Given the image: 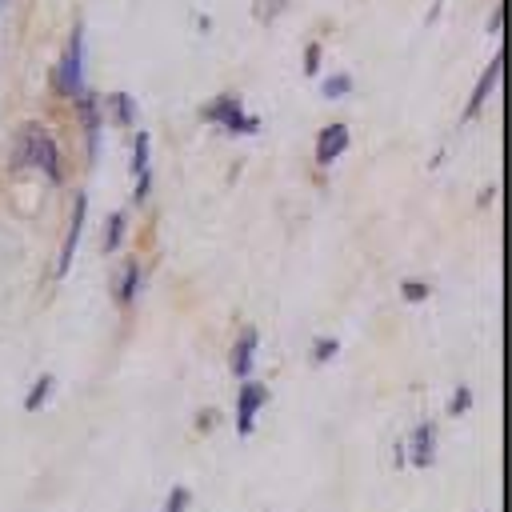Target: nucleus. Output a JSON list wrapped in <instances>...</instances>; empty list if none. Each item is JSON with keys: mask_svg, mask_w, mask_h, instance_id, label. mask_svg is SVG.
Returning a JSON list of instances; mask_svg holds the SVG:
<instances>
[{"mask_svg": "<svg viewBox=\"0 0 512 512\" xmlns=\"http://www.w3.org/2000/svg\"><path fill=\"white\" fill-rule=\"evenodd\" d=\"M184 504H188V488H180V484H176V488L168 492V504H164V512H184Z\"/></svg>", "mask_w": 512, "mask_h": 512, "instance_id": "nucleus-18", "label": "nucleus"}, {"mask_svg": "<svg viewBox=\"0 0 512 512\" xmlns=\"http://www.w3.org/2000/svg\"><path fill=\"white\" fill-rule=\"evenodd\" d=\"M432 424H420L416 432H412V464L416 468H428L432 464Z\"/></svg>", "mask_w": 512, "mask_h": 512, "instance_id": "nucleus-10", "label": "nucleus"}, {"mask_svg": "<svg viewBox=\"0 0 512 512\" xmlns=\"http://www.w3.org/2000/svg\"><path fill=\"white\" fill-rule=\"evenodd\" d=\"M344 92H352V76H332V80H324V96H328V100H336V96H344Z\"/></svg>", "mask_w": 512, "mask_h": 512, "instance_id": "nucleus-16", "label": "nucleus"}, {"mask_svg": "<svg viewBox=\"0 0 512 512\" xmlns=\"http://www.w3.org/2000/svg\"><path fill=\"white\" fill-rule=\"evenodd\" d=\"M468 404H472V392H468V388H456V400H452V416H460Z\"/></svg>", "mask_w": 512, "mask_h": 512, "instance_id": "nucleus-21", "label": "nucleus"}, {"mask_svg": "<svg viewBox=\"0 0 512 512\" xmlns=\"http://www.w3.org/2000/svg\"><path fill=\"white\" fill-rule=\"evenodd\" d=\"M12 164H16V168H24V164H40V168H44V176H48L52 184H60V156H56L52 136H48L40 124H28V128L16 136Z\"/></svg>", "mask_w": 512, "mask_h": 512, "instance_id": "nucleus-1", "label": "nucleus"}, {"mask_svg": "<svg viewBox=\"0 0 512 512\" xmlns=\"http://www.w3.org/2000/svg\"><path fill=\"white\" fill-rule=\"evenodd\" d=\"M344 148H348V128H344V124H328V128L316 136V164H332Z\"/></svg>", "mask_w": 512, "mask_h": 512, "instance_id": "nucleus-6", "label": "nucleus"}, {"mask_svg": "<svg viewBox=\"0 0 512 512\" xmlns=\"http://www.w3.org/2000/svg\"><path fill=\"white\" fill-rule=\"evenodd\" d=\"M256 340H260V336H256L252 328L236 340V348H232V372H236V376H248V368H252V352H256Z\"/></svg>", "mask_w": 512, "mask_h": 512, "instance_id": "nucleus-9", "label": "nucleus"}, {"mask_svg": "<svg viewBox=\"0 0 512 512\" xmlns=\"http://www.w3.org/2000/svg\"><path fill=\"white\" fill-rule=\"evenodd\" d=\"M400 292H404V300H424V296H428V284H420V280H404Z\"/></svg>", "mask_w": 512, "mask_h": 512, "instance_id": "nucleus-20", "label": "nucleus"}, {"mask_svg": "<svg viewBox=\"0 0 512 512\" xmlns=\"http://www.w3.org/2000/svg\"><path fill=\"white\" fill-rule=\"evenodd\" d=\"M264 404V384H244L240 388V400H236V432L248 436L252 432V420H256V408Z\"/></svg>", "mask_w": 512, "mask_h": 512, "instance_id": "nucleus-5", "label": "nucleus"}, {"mask_svg": "<svg viewBox=\"0 0 512 512\" xmlns=\"http://www.w3.org/2000/svg\"><path fill=\"white\" fill-rule=\"evenodd\" d=\"M52 84H56V92H64V96H76V92H80V84H84V24L72 28L68 48H64L60 64L52 68Z\"/></svg>", "mask_w": 512, "mask_h": 512, "instance_id": "nucleus-2", "label": "nucleus"}, {"mask_svg": "<svg viewBox=\"0 0 512 512\" xmlns=\"http://www.w3.org/2000/svg\"><path fill=\"white\" fill-rule=\"evenodd\" d=\"M80 116H84V136H88V156H92V164H96V156H100V104H96V100H84V108H80Z\"/></svg>", "mask_w": 512, "mask_h": 512, "instance_id": "nucleus-8", "label": "nucleus"}, {"mask_svg": "<svg viewBox=\"0 0 512 512\" xmlns=\"http://www.w3.org/2000/svg\"><path fill=\"white\" fill-rule=\"evenodd\" d=\"M112 112H116V124H132V120H136V108H132V96H124V92H116V96H112Z\"/></svg>", "mask_w": 512, "mask_h": 512, "instance_id": "nucleus-14", "label": "nucleus"}, {"mask_svg": "<svg viewBox=\"0 0 512 512\" xmlns=\"http://www.w3.org/2000/svg\"><path fill=\"white\" fill-rule=\"evenodd\" d=\"M204 120L224 124L228 132H256V128H260L256 116H240V100H236V96H220V100H212V104L204 108Z\"/></svg>", "mask_w": 512, "mask_h": 512, "instance_id": "nucleus-3", "label": "nucleus"}, {"mask_svg": "<svg viewBox=\"0 0 512 512\" xmlns=\"http://www.w3.org/2000/svg\"><path fill=\"white\" fill-rule=\"evenodd\" d=\"M496 76H500V56L484 68V76H480V84L472 88V96H468V108H464V116H476L480 112V104L488 100V92H492V84H496Z\"/></svg>", "mask_w": 512, "mask_h": 512, "instance_id": "nucleus-7", "label": "nucleus"}, {"mask_svg": "<svg viewBox=\"0 0 512 512\" xmlns=\"http://www.w3.org/2000/svg\"><path fill=\"white\" fill-rule=\"evenodd\" d=\"M132 172H136V180L152 176V168H148V136L144 132H136V144H132Z\"/></svg>", "mask_w": 512, "mask_h": 512, "instance_id": "nucleus-12", "label": "nucleus"}, {"mask_svg": "<svg viewBox=\"0 0 512 512\" xmlns=\"http://www.w3.org/2000/svg\"><path fill=\"white\" fill-rule=\"evenodd\" d=\"M136 284H140V264H136V260H124V276H120V284H116V300H120V304H132Z\"/></svg>", "mask_w": 512, "mask_h": 512, "instance_id": "nucleus-11", "label": "nucleus"}, {"mask_svg": "<svg viewBox=\"0 0 512 512\" xmlns=\"http://www.w3.org/2000/svg\"><path fill=\"white\" fill-rule=\"evenodd\" d=\"M48 392H52V376L44 372V376H40V380L32 384V392L24 396V408H28V412H36V408H40V404L48 400Z\"/></svg>", "mask_w": 512, "mask_h": 512, "instance_id": "nucleus-13", "label": "nucleus"}, {"mask_svg": "<svg viewBox=\"0 0 512 512\" xmlns=\"http://www.w3.org/2000/svg\"><path fill=\"white\" fill-rule=\"evenodd\" d=\"M316 68H320V44H308L304 48V76H316Z\"/></svg>", "mask_w": 512, "mask_h": 512, "instance_id": "nucleus-19", "label": "nucleus"}, {"mask_svg": "<svg viewBox=\"0 0 512 512\" xmlns=\"http://www.w3.org/2000/svg\"><path fill=\"white\" fill-rule=\"evenodd\" d=\"M120 228H124V212H112V216H108V236H104V252H116V244H120Z\"/></svg>", "mask_w": 512, "mask_h": 512, "instance_id": "nucleus-15", "label": "nucleus"}, {"mask_svg": "<svg viewBox=\"0 0 512 512\" xmlns=\"http://www.w3.org/2000/svg\"><path fill=\"white\" fill-rule=\"evenodd\" d=\"M84 212H88V200L76 196V204H72V224H68V236H64V252H60V260H56V276H64V272L72 268V252H76L80 232H84Z\"/></svg>", "mask_w": 512, "mask_h": 512, "instance_id": "nucleus-4", "label": "nucleus"}, {"mask_svg": "<svg viewBox=\"0 0 512 512\" xmlns=\"http://www.w3.org/2000/svg\"><path fill=\"white\" fill-rule=\"evenodd\" d=\"M336 348H340L336 340H316V344H312V360H316V364H324L328 356H336Z\"/></svg>", "mask_w": 512, "mask_h": 512, "instance_id": "nucleus-17", "label": "nucleus"}]
</instances>
